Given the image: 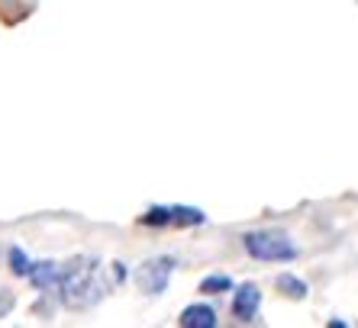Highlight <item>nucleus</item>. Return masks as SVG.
Listing matches in <instances>:
<instances>
[{"label": "nucleus", "instance_id": "6e6552de", "mask_svg": "<svg viewBox=\"0 0 358 328\" xmlns=\"http://www.w3.org/2000/svg\"><path fill=\"white\" fill-rule=\"evenodd\" d=\"M142 225H171V209L159 206V209H149V213L142 216Z\"/></svg>", "mask_w": 358, "mask_h": 328}, {"label": "nucleus", "instance_id": "9b49d317", "mask_svg": "<svg viewBox=\"0 0 358 328\" xmlns=\"http://www.w3.org/2000/svg\"><path fill=\"white\" fill-rule=\"evenodd\" d=\"M229 287H233V280L229 277H207L203 283H200L203 293H223V290H229Z\"/></svg>", "mask_w": 358, "mask_h": 328}, {"label": "nucleus", "instance_id": "f257e3e1", "mask_svg": "<svg viewBox=\"0 0 358 328\" xmlns=\"http://www.w3.org/2000/svg\"><path fill=\"white\" fill-rule=\"evenodd\" d=\"M59 290H62V303L68 309H91L110 293L107 267L97 258H78L62 271Z\"/></svg>", "mask_w": 358, "mask_h": 328}, {"label": "nucleus", "instance_id": "7ed1b4c3", "mask_svg": "<svg viewBox=\"0 0 358 328\" xmlns=\"http://www.w3.org/2000/svg\"><path fill=\"white\" fill-rule=\"evenodd\" d=\"M171 271H175V261H171V258H155V261H145L139 271H136V283H139L142 293L159 296V293H165Z\"/></svg>", "mask_w": 358, "mask_h": 328}, {"label": "nucleus", "instance_id": "0eeeda50", "mask_svg": "<svg viewBox=\"0 0 358 328\" xmlns=\"http://www.w3.org/2000/svg\"><path fill=\"white\" fill-rule=\"evenodd\" d=\"M207 216L200 209H187V206H175L171 209V225H203Z\"/></svg>", "mask_w": 358, "mask_h": 328}, {"label": "nucleus", "instance_id": "f03ea898", "mask_svg": "<svg viewBox=\"0 0 358 328\" xmlns=\"http://www.w3.org/2000/svg\"><path fill=\"white\" fill-rule=\"evenodd\" d=\"M242 245L259 261H294L297 258V245L281 232H249L242 235Z\"/></svg>", "mask_w": 358, "mask_h": 328}, {"label": "nucleus", "instance_id": "20e7f679", "mask_svg": "<svg viewBox=\"0 0 358 328\" xmlns=\"http://www.w3.org/2000/svg\"><path fill=\"white\" fill-rule=\"evenodd\" d=\"M259 303H262L259 287L245 283V287H239V293H236V299H233V312L242 322H252L255 319V312H259Z\"/></svg>", "mask_w": 358, "mask_h": 328}, {"label": "nucleus", "instance_id": "f8f14e48", "mask_svg": "<svg viewBox=\"0 0 358 328\" xmlns=\"http://www.w3.org/2000/svg\"><path fill=\"white\" fill-rule=\"evenodd\" d=\"M13 306H17L13 293H10V290H0V319H3V315H10V309H13Z\"/></svg>", "mask_w": 358, "mask_h": 328}, {"label": "nucleus", "instance_id": "423d86ee", "mask_svg": "<svg viewBox=\"0 0 358 328\" xmlns=\"http://www.w3.org/2000/svg\"><path fill=\"white\" fill-rule=\"evenodd\" d=\"M26 277H29V283H33V287L52 290L62 280V274H59V267H55V264H29Z\"/></svg>", "mask_w": 358, "mask_h": 328}, {"label": "nucleus", "instance_id": "9d476101", "mask_svg": "<svg viewBox=\"0 0 358 328\" xmlns=\"http://www.w3.org/2000/svg\"><path fill=\"white\" fill-rule=\"evenodd\" d=\"M10 267H13V274L26 277V271H29V258L23 255V248H10Z\"/></svg>", "mask_w": 358, "mask_h": 328}, {"label": "nucleus", "instance_id": "39448f33", "mask_svg": "<svg viewBox=\"0 0 358 328\" xmlns=\"http://www.w3.org/2000/svg\"><path fill=\"white\" fill-rule=\"evenodd\" d=\"M181 325L184 328H213L217 325V312L210 306H187L181 312Z\"/></svg>", "mask_w": 358, "mask_h": 328}, {"label": "nucleus", "instance_id": "1a4fd4ad", "mask_svg": "<svg viewBox=\"0 0 358 328\" xmlns=\"http://www.w3.org/2000/svg\"><path fill=\"white\" fill-rule=\"evenodd\" d=\"M278 287L287 290V296H303L307 293V283L297 277H291V274H284V277H278Z\"/></svg>", "mask_w": 358, "mask_h": 328}]
</instances>
